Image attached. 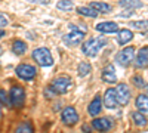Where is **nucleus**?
I'll list each match as a JSON object with an SVG mask.
<instances>
[{
	"label": "nucleus",
	"mask_w": 148,
	"mask_h": 133,
	"mask_svg": "<svg viewBox=\"0 0 148 133\" xmlns=\"http://www.w3.org/2000/svg\"><path fill=\"white\" fill-rule=\"evenodd\" d=\"M107 44V39L105 37H95V39H89L86 40L83 44H82V52L89 56V58H93L99 53V50L102 49V46Z\"/></svg>",
	"instance_id": "obj_1"
},
{
	"label": "nucleus",
	"mask_w": 148,
	"mask_h": 133,
	"mask_svg": "<svg viewBox=\"0 0 148 133\" xmlns=\"http://www.w3.org/2000/svg\"><path fill=\"white\" fill-rule=\"evenodd\" d=\"M33 59L42 67H51L53 64V58L46 47H37L33 50Z\"/></svg>",
	"instance_id": "obj_2"
},
{
	"label": "nucleus",
	"mask_w": 148,
	"mask_h": 133,
	"mask_svg": "<svg viewBox=\"0 0 148 133\" xmlns=\"http://www.w3.org/2000/svg\"><path fill=\"white\" fill-rule=\"evenodd\" d=\"M51 87L55 93L58 95H64L67 93L71 87H73V80L68 76H62V77H56L52 83H51Z\"/></svg>",
	"instance_id": "obj_3"
},
{
	"label": "nucleus",
	"mask_w": 148,
	"mask_h": 133,
	"mask_svg": "<svg viewBox=\"0 0 148 133\" xmlns=\"http://www.w3.org/2000/svg\"><path fill=\"white\" fill-rule=\"evenodd\" d=\"M9 99H10V105L15 108H21L25 104V90L21 86H14L9 92Z\"/></svg>",
	"instance_id": "obj_4"
},
{
	"label": "nucleus",
	"mask_w": 148,
	"mask_h": 133,
	"mask_svg": "<svg viewBox=\"0 0 148 133\" xmlns=\"http://www.w3.org/2000/svg\"><path fill=\"white\" fill-rule=\"evenodd\" d=\"M116 61L121 67H129L135 61V47L129 46V47H125L123 50H120L116 55Z\"/></svg>",
	"instance_id": "obj_5"
},
{
	"label": "nucleus",
	"mask_w": 148,
	"mask_h": 133,
	"mask_svg": "<svg viewBox=\"0 0 148 133\" xmlns=\"http://www.w3.org/2000/svg\"><path fill=\"white\" fill-rule=\"evenodd\" d=\"M116 92V98H117V102L119 105H127L129 101H130V90L127 87V84L121 83V84H117V87L114 89Z\"/></svg>",
	"instance_id": "obj_6"
},
{
	"label": "nucleus",
	"mask_w": 148,
	"mask_h": 133,
	"mask_svg": "<svg viewBox=\"0 0 148 133\" xmlns=\"http://www.w3.org/2000/svg\"><path fill=\"white\" fill-rule=\"evenodd\" d=\"M15 71H16L18 77H21L22 80H33L37 74L36 67H33L30 64H21L15 68Z\"/></svg>",
	"instance_id": "obj_7"
},
{
	"label": "nucleus",
	"mask_w": 148,
	"mask_h": 133,
	"mask_svg": "<svg viewBox=\"0 0 148 133\" xmlns=\"http://www.w3.org/2000/svg\"><path fill=\"white\" fill-rule=\"evenodd\" d=\"M61 118H62V123L65 126H74L79 121V114L73 106H65L62 110V114H61Z\"/></svg>",
	"instance_id": "obj_8"
},
{
	"label": "nucleus",
	"mask_w": 148,
	"mask_h": 133,
	"mask_svg": "<svg viewBox=\"0 0 148 133\" xmlns=\"http://www.w3.org/2000/svg\"><path fill=\"white\" fill-rule=\"evenodd\" d=\"M83 37H84V33L77 31V30H71V33L64 35V43L70 47H74L83 42Z\"/></svg>",
	"instance_id": "obj_9"
},
{
	"label": "nucleus",
	"mask_w": 148,
	"mask_h": 133,
	"mask_svg": "<svg viewBox=\"0 0 148 133\" xmlns=\"http://www.w3.org/2000/svg\"><path fill=\"white\" fill-rule=\"evenodd\" d=\"M96 31L99 33H105V34H113V33H117L119 31V25L113 21H105V22H99L96 24Z\"/></svg>",
	"instance_id": "obj_10"
},
{
	"label": "nucleus",
	"mask_w": 148,
	"mask_h": 133,
	"mask_svg": "<svg viewBox=\"0 0 148 133\" xmlns=\"http://www.w3.org/2000/svg\"><path fill=\"white\" fill-rule=\"evenodd\" d=\"M102 104L108 108V110H114V108L119 105L114 89H107V92H105V95H104V102H102Z\"/></svg>",
	"instance_id": "obj_11"
},
{
	"label": "nucleus",
	"mask_w": 148,
	"mask_h": 133,
	"mask_svg": "<svg viewBox=\"0 0 148 133\" xmlns=\"http://www.w3.org/2000/svg\"><path fill=\"white\" fill-rule=\"evenodd\" d=\"M92 127L95 130H99V132H105V130H110L113 127V123L111 120L107 118V117H102V118H95L92 121Z\"/></svg>",
	"instance_id": "obj_12"
},
{
	"label": "nucleus",
	"mask_w": 148,
	"mask_h": 133,
	"mask_svg": "<svg viewBox=\"0 0 148 133\" xmlns=\"http://www.w3.org/2000/svg\"><path fill=\"white\" fill-rule=\"evenodd\" d=\"M102 101H101V96L99 95H96L95 96V99L89 104V108H88V113L90 114V115H93V117H96L98 114L101 113V110H102Z\"/></svg>",
	"instance_id": "obj_13"
},
{
	"label": "nucleus",
	"mask_w": 148,
	"mask_h": 133,
	"mask_svg": "<svg viewBox=\"0 0 148 133\" xmlns=\"http://www.w3.org/2000/svg\"><path fill=\"white\" fill-rule=\"evenodd\" d=\"M102 80L105 83H116L117 81V76H116V70L113 65H107L102 70Z\"/></svg>",
	"instance_id": "obj_14"
},
{
	"label": "nucleus",
	"mask_w": 148,
	"mask_h": 133,
	"mask_svg": "<svg viewBox=\"0 0 148 133\" xmlns=\"http://www.w3.org/2000/svg\"><path fill=\"white\" fill-rule=\"evenodd\" d=\"M136 67L138 68L148 67V47H142V49H139V52L136 55Z\"/></svg>",
	"instance_id": "obj_15"
},
{
	"label": "nucleus",
	"mask_w": 148,
	"mask_h": 133,
	"mask_svg": "<svg viewBox=\"0 0 148 133\" xmlns=\"http://www.w3.org/2000/svg\"><path fill=\"white\" fill-rule=\"evenodd\" d=\"M136 110L142 114H148V95H138V98H136Z\"/></svg>",
	"instance_id": "obj_16"
},
{
	"label": "nucleus",
	"mask_w": 148,
	"mask_h": 133,
	"mask_svg": "<svg viewBox=\"0 0 148 133\" xmlns=\"http://www.w3.org/2000/svg\"><path fill=\"white\" fill-rule=\"evenodd\" d=\"M132 39H133V33H132L130 30L125 28V30H119V31H117V42H119L120 44H126V43H129Z\"/></svg>",
	"instance_id": "obj_17"
},
{
	"label": "nucleus",
	"mask_w": 148,
	"mask_h": 133,
	"mask_svg": "<svg viewBox=\"0 0 148 133\" xmlns=\"http://www.w3.org/2000/svg\"><path fill=\"white\" fill-rule=\"evenodd\" d=\"M90 8L95 9L98 14H108V12L113 10V6H110L104 2H92L90 3Z\"/></svg>",
	"instance_id": "obj_18"
},
{
	"label": "nucleus",
	"mask_w": 148,
	"mask_h": 133,
	"mask_svg": "<svg viewBox=\"0 0 148 133\" xmlns=\"http://www.w3.org/2000/svg\"><path fill=\"white\" fill-rule=\"evenodd\" d=\"M27 49H28L27 43H25V42H22V40H15L14 44H12V50H14V53H16L18 56L24 55V53L27 52Z\"/></svg>",
	"instance_id": "obj_19"
},
{
	"label": "nucleus",
	"mask_w": 148,
	"mask_h": 133,
	"mask_svg": "<svg viewBox=\"0 0 148 133\" xmlns=\"http://www.w3.org/2000/svg\"><path fill=\"white\" fill-rule=\"evenodd\" d=\"M121 8H125V9H130V10H133V9H139V8H142V2L141 0H121V2L119 3Z\"/></svg>",
	"instance_id": "obj_20"
},
{
	"label": "nucleus",
	"mask_w": 148,
	"mask_h": 133,
	"mask_svg": "<svg viewBox=\"0 0 148 133\" xmlns=\"http://www.w3.org/2000/svg\"><path fill=\"white\" fill-rule=\"evenodd\" d=\"M132 118H133V123L136 124L138 127H145V126H147V123H148L147 115H145V114H142V113H139V111L133 113V114H132Z\"/></svg>",
	"instance_id": "obj_21"
},
{
	"label": "nucleus",
	"mask_w": 148,
	"mask_h": 133,
	"mask_svg": "<svg viewBox=\"0 0 148 133\" xmlns=\"http://www.w3.org/2000/svg\"><path fill=\"white\" fill-rule=\"evenodd\" d=\"M77 14H82V15L89 16V18H96V16H98V12H96L95 9H92L90 6H89V8H88V6L79 8V9H77Z\"/></svg>",
	"instance_id": "obj_22"
},
{
	"label": "nucleus",
	"mask_w": 148,
	"mask_h": 133,
	"mask_svg": "<svg viewBox=\"0 0 148 133\" xmlns=\"http://www.w3.org/2000/svg\"><path fill=\"white\" fill-rule=\"evenodd\" d=\"M90 71H92V67H90L89 62H84V61H83V62L79 64V76H80V77H86Z\"/></svg>",
	"instance_id": "obj_23"
},
{
	"label": "nucleus",
	"mask_w": 148,
	"mask_h": 133,
	"mask_svg": "<svg viewBox=\"0 0 148 133\" xmlns=\"http://www.w3.org/2000/svg\"><path fill=\"white\" fill-rule=\"evenodd\" d=\"M129 25L132 27V28H135L136 31H141V30H145V28H148V21L147 19H139V21H132Z\"/></svg>",
	"instance_id": "obj_24"
},
{
	"label": "nucleus",
	"mask_w": 148,
	"mask_h": 133,
	"mask_svg": "<svg viewBox=\"0 0 148 133\" xmlns=\"http://www.w3.org/2000/svg\"><path fill=\"white\" fill-rule=\"evenodd\" d=\"M56 6H58V9H61V10H71V9L74 8V3L71 2V0H59Z\"/></svg>",
	"instance_id": "obj_25"
},
{
	"label": "nucleus",
	"mask_w": 148,
	"mask_h": 133,
	"mask_svg": "<svg viewBox=\"0 0 148 133\" xmlns=\"http://www.w3.org/2000/svg\"><path fill=\"white\" fill-rule=\"evenodd\" d=\"M0 104H3V105H10L9 93H6L5 89H0Z\"/></svg>",
	"instance_id": "obj_26"
},
{
	"label": "nucleus",
	"mask_w": 148,
	"mask_h": 133,
	"mask_svg": "<svg viewBox=\"0 0 148 133\" xmlns=\"http://www.w3.org/2000/svg\"><path fill=\"white\" fill-rule=\"evenodd\" d=\"M16 132H21V133H30V132H33V126L30 124V123H22L21 126H18V129H16Z\"/></svg>",
	"instance_id": "obj_27"
},
{
	"label": "nucleus",
	"mask_w": 148,
	"mask_h": 133,
	"mask_svg": "<svg viewBox=\"0 0 148 133\" xmlns=\"http://www.w3.org/2000/svg\"><path fill=\"white\" fill-rule=\"evenodd\" d=\"M132 81H133V84L136 87H139V89H142V87H145V81H144V78L141 77V76H135L133 78H132Z\"/></svg>",
	"instance_id": "obj_28"
},
{
	"label": "nucleus",
	"mask_w": 148,
	"mask_h": 133,
	"mask_svg": "<svg viewBox=\"0 0 148 133\" xmlns=\"http://www.w3.org/2000/svg\"><path fill=\"white\" fill-rule=\"evenodd\" d=\"M70 28L71 30H77V31H82V33H84L86 34V31H88V28L84 27V24H70Z\"/></svg>",
	"instance_id": "obj_29"
},
{
	"label": "nucleus",
	"mask_w": 148,
	"mask_h": 133,
	"mask_svg": "<svg viewBox=\"0 0 148 133\" xmlns=\"http://www.w3.org/2000/svg\"><path fill=\"white\" fill-rule=\"evenodd\" d=\"M9 24V21H8V18L3 15V14H0V28H5L6 25Z\"/></svg>",
	"instance_id": "obj_30"
},
{
	"label": "nucleus",
	"mask_w": 148,
	"mask_h": 133,
	"mask_svg": "<svg viewBox=\"0 0 148 133\" xmlns=\"http://www.w3.org/2000/svg\"><path fill=\"white\" fill-rule=\"evenodd\" d=\"M53 95H55V92L52 90V87H49V89L45 90V96H46L47 99H52V98H53Z\"/></svg>",
	"instance_id": "obj_31"
},
{
	"label": "nucleus",
	"mask_w": 148,
	"mask_h": 133,
	"mask_svg": "<svg viewBox=\"0 0 148 133\" xmlns=\"http://www.w3.org/2000/svg\"><path fill=\"white\" fill-rule=\"evenodd\" d=\"M31 3H36V5H47L49 0H28Z\"/></svg>",
	"instance_id": "obj_32"
},
{
	"label": "nucleus",
	"mask_w": 148,
	"mask_h": 133,
	"mask_svg": "<svg viewBox=\"0 0 148 133\" xmlns=\"http://www.w3.org/2000/svg\"><path fill=\"white\" fill-rule=\"evenodd\" d=\"M132 15V10L129 9V10H126V12H121V14H119V16L120 18H129Z\"/></svg>",
	"instance_id": "obj_33"
},
{
	"label": "nucleus",
	"mask_w": 148,
	"mask_h": 133,
	"mask_svg": "<svg viewBox=\"0 0 148 133\" xmlns=\"http://www.w3.org/2000/svg\"><path fill=\"white\" fill-rule=\"evenodd\" d=\"M3 35H5V30H0V39H2Z\"/></svg>",
	"instance_id": "obj_34"
},
{
	"label": "nucleus",
	"mask_w": 148,
	"mask_h": 133,
	"mask_svg": "<svg viewBox=\"0 0 148 133\" xmlns=\"http://www.w3.org/2000/svg\"><path fill=\"white\" fill-rule=\"evenodd\" d=\"M83 130H89V132H90V127H89V126H86V124H84V126H83Z\"/></svg>",
	"instance_id": "obj_35"
},
{
	"label": "nucleus",
	"mask_w": 148,
	"mask_h": 133,
	"mask_svg": "<svg viewBox=\"0 0 148 133\" xmlns=\"http://www.w3.org/2000/svg\"><path fill=\"white\" fill-rule=\"evenodd\" d=\"M3 53V49H2V47H0V55H2Z\"/></svg>",
	"instance_id": "obj_36"
},
{
	"label": "nucleus",
	"mask_w": 148,
	"mask_h": 133,
	"mask_svg": "<svg viewBox=\"0 0 148 133\" xmlns=\"http://www.w3.org/2000/svg\"><path fill=\"white\" fill-rule=\"evenodd\" d=\"M0 118H2V108H0Z\"/></svg>",
	"instance_id": "obj_37"
},
{
	"label": "nucleus",
	"mask_w": 148,
	"mask_h": 133,
	"mask_svg": "<svg viewBox=\"0 0 148 133\" xmlns=\"http://www.w3.org/2000/svg\"><path fill=\"white\" fill-rule=\"evenodd\" d=\"M145 37H148V31H147V33H145Z\"/></svg>",
	"instance_id": "obj_38"
}]
</instances>
